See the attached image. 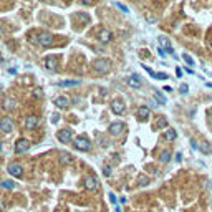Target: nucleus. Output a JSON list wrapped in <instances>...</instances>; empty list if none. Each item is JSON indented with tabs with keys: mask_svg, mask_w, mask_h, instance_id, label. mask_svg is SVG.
Segmentation results:
<instances>
[{
	"mask_svg": "<svg viewBox=\"0 0 212 212\" xmlns=\"http://www.w3.org/2000/svg\"><path fill=\"white\" fill-rule=\"evenodd\" d=\"M109 66H111V62L106 58H96L95 62H93V68L98 71V73H108L109 71Z\"/></svg>",
	"mask_w": 212,
	"mask_h": 212,
	"instance_id": "1",
	"label": "nucleus"
},
{
	"mask_svg": "<svg viewBox=\"0 0 212 212\" xmlns=\"http://www.w3.org/2000/svg\"><path fill=\"white\" fill-rule=\"evenodd\" d=\"M73 146H75L76 149H80V151H89L91 142H89L85 136H78L75 141H73Z\"/></svg>",
	"mask_w": 212,
	"mask_h": 212,
	"instance_id": "2",
	"label": "nucleus"
},
{
	"mask_svg": "<svg viewBox=\"0 0 212 212\" xmlns=\"http://www.w3.org/2000/svg\"><path fill=\"white\" fill-rule=\"evenodd\" d=\"M56 138H58V141H60V142H63V144H66V142H70V141H71V138H73V134H71V129H68V128H65V129H60V131L56 133Z\"/></svg>",
	"mask_w": 212,
	"mask_h": 212,
	"instance_id": "3",
	"label": "nucleus"
},
{
	"mask_svg": "<svg viewBox=\"0 0 212 212\" xmlns=\"http://www.w3.org/2000/svg\"><path fill=\"white\" fill-rule=\"evenodd\" d=\"M111 111L115 113V115H123L126 111V106H124V101L123 100H115L111 103Z\"/></svg>",
	"mask_w": 212,
	"mask_h": 212,
	"instance_id": "4",
	"label": "nucleus"
},
{
	"mask_svg": "<svg viewBox=\"0 0 212 212\" xmlns=\"http://www.w3.org/2000/svg\"><path fill=\"white\" fill-rule=\"evenodd\" d=\"M28 148H30V142H28L27 139H23V138L15 142V153H17V154H23V153H27Z\"/></svg>",
	"mask_w": 212,
	"mask_h": 212,
	"instance_id": "5",
	"label": "nucleus"
},
{
	"mask_svg": "<svg viewBox=\"0 0 212 212\" xmlns=\"http://www.w3.org/2000/svg\"><path fill=\"white\" fill-rule=\"evenodd\" d=\"M38 43L43 45V47H50L53 43V36L51 33H48V32H43V33L38 35Z\"/></svg>",
	"mask_w": 212,
	"mask_h": 212,
	"instance_id": "6",
	"label": "nucleus"
},
{
	"mask_svg": "<svg viewBox=\"0 0 212 212\" xmlns=\"http://www.w3.org/2000/svg\"><path fill=\"white\" fill-rule=\"evenodd\" d=\"M124 131V124L119 123V121H116V123H111L109 124V133L113 134V136H119L121 133Z\"/></svg>",
	"mask_w": 212,
	"mask_h": 212,
	"instance_id": "7",
	"label": "nucleus"
},
{
	"mask_svg": "<svg viewBox=\"0 0 212 212\" xmlns=\"http://www.w3.org/2000/svg\"><path fill=\"white\" fill-rule=\"evenodd\" d=\"M85 187L88 191H96L98 189V179L95 176H86L85 177Z\"/></svg>",
	"mask_w": 212,
	"mask_h": 212,
	"instance_id": "8",
	"label": "nucleus"
},
{
	"mask_svg": "<svg viewBox=\"0 0 212 212\" xmlns=\"http://www.w3.org/2000/svg\"><path fill=\"white\" fill-rule=\"evenodd\" d=\"M7 171H9V174H12V176H15V177H20L23 174V168L20 164H9Z\"/></svg>",
	"mask_w": 212,
	"mask_h": 212,
	"instance_id": "9",
	"label": "nucleus"
},
{
	"mask_svg": "<svg viewBox=\"0 0 212 212\" xmlns=\"http://www.w3.org/2000/svg\"><path fill=\"white\" fill-rule=\"evenodd\" d=\"M0 129H2L3 133H10L12 129H13V121H12L10 118H3V119L0 121Z\"/></svg>",
	"mask_w": 212,
	"mask_h": 212,
	"instance_id": "10",
	"label": "nucleus"
},
{
	"mask_svg": "<svg viewBox=\"0 0 212 212\" xmlns=\"http://www.w3.org/2000/svg\"><path fill=\"white\" fill-rule=\"evenodd\" d=\"M98 38H100V42L108 43L113 40V33L109 30H106V28H103V30H100V33H98Z\"/></svg>",
	"mask_w": 212,
	"mask_h": 212,
	"instance_id": "11",
	"label": "nucleus"
},
{
	"mask_svg": "<svg viewBox=\"0 0 212 212\" xmlns=\"http://www.w3.org/2000/svg\"><path fill=\"white\" fill-rule=\"evenodd\" d=\"M56 58L55 56H47V58H45V62H43V65H45V68H47V70H56Z\"/></svg>",
	"mask_w": 212,
	"mask_h": 212,
	"instance_id": "12",
	"label": "nucleus"
},
{
	"mask_svg": "<svg viewBox=\"0 0 212 212\" xmlns=\"http://www.w3.org/2000/svg\"><path fill=\"white\" fill-rule=\"evenodd\" d=\"M148 118H149V108L148 106H139V109H138V119L146 121Z\"/></svg>",
	"mask_w": 212,
	"mask_h": 212,
	"instance_id": "13",
	"label": "nucleus"
},
{
	"mask_svg": "<svg viewBox=\"0 0 212 212\" xmlns=\"http://www.w3.org/2000/svg\"><path fill=\"white\" fill-rule=\"evenodd\" d=\"M55 106L56 108H66V106H70V100L66 96H58L55 98Z\"/></svg>",
	"mask_w": 212,
	"mask_h": 212,
	"instance_id": "14",
	"label": "nucleus"
},
{
	"mask_svg": "<svg viewBox=\"0 0 212 212\" xmlns=\"http://www.w3.org/2000/svg\"><path fill=\"white\" fill-rule=\"evenodd\" d=\"M36 124H38V118H36V116L25 118V128L27 129H33V128H36Z\"/></svg>",
	"mask_w": 212,
	"mask_h": 212,
	"instance_id": "15",
	"label": "nucleus"
},
{
	"mask_svg": "<svg viewBox=\"0 0 212 212\" xmlns=\"http://www.w3.org/2000/svg\"><path fill=\"white\" fill-rule=\"evenodd\" d=\"M128 85H129L131 88H139V86H141V78H139L138 75H133L131 78L128 80Z\"/></svg>",
	"mask_w": 212,
	"mask_h": 212,
	"instance_id": "16",
	"label": "nucleus"
},
{
	"mask_svg": "<svg viewBox=\"0 0 212 212\" xmlns=\"http://www.w3.org/2000/svg\"><path fill=\"white\" fill-rule=\"evenodd\" d=\"M164 138H166V141H174L177 138V133H176V129H172V128H168L166 129V133H164Z\"/></svg>",
	"mask_w": 212,
	"mask_h": 212,
	"instance_id": "17",
	"label": "nucleus"
},
{
	"mask_svg": "<svg viewBox=\"0 0 212 212\" xmlns=\"http://www.w3.org/2000/svg\"><path fill=\"white\" fill-rule=\"evenodd\" d=\"M71 159H73V156L70 153H60V162L62 164H70Z\"/></svg>",
	"mask_w": 212,
	"mask_h": 212,
	"instance_id": "18",
	"label": "nucleus"
},
{
	"mask_svg": "<svg viewBox=\"0 0 212 212\" xmlns=\"http://www.w3.org/2000/svg\"><path fill=\"white\" fill-rule=\"evenodd\" d=\"M78 85H80V80H71V81H60L58 86L68 88V86H78Z\"/></svg>",
	"mask_w": 212,
	"mask_h": 212,
	"instance_id": "19",
	"label": "nucleus"
},
{
	"mask_svg": "<svg viewBox=\"0 0 212 212\" xmlns=\"http://www.w3.org/2000/svg\"><path fill=\"white\" fill-rule=\"evenodd\" d=\"M15 106V100L13 98H5V101H3V108L5 109H12Z\"/></svg>",
	"mask_w": 212,
	"mask_h": 212,
	"instance_id": "20",
	"label": "nucleus"
},
{
	"mask_svg": "<svg viewBox=\"0 0 212 212\" xmlns=\"http://www.w3.org/2000/svg\"><path fill=\"white\" fill-rule=\"evenodd\" d=\"M148 184H149V177H146L144 174H141V176L138 177V186L144 187V186H148Z\"/></svg>",
	"mask_w": 212,
	"mask_h": 212,
	"instance_id": "21",
	"label": "nucleus"
},
{
	"mask_svg": "<svg viewBox=\"0 0 212 212\" xmlns=\"http://www.w3.org/2000/svg\"><path fill=\"white\" fill-rule=\"evenodd\" d=\"M159 159H161V162H169V159H171V153H169L168 149L162 151L161 156H159Z\"/></svg>",
	"mask_w": 212,
	"mask_h": 212,
	"instance_id": "22",
	"label": "nucleus"
},
{
	"mask_svg": "<svg viewBox=\"0 0 212 212\" xmlns=\"http://www.w3.org/2000/svg\"><path fill=\"white\" fill-rule=\"evenodd\" d=\"M159 42H161L162 47H166V48H168V51H169V53H172V48H171V45H169V40H168V38L161 36V38H159Z\"/></svg>",
	"mask_w": 212,
	"mask_h": 212,
	"instance_id": "23",
	"label": "nucleus"
},
{
	"mask_svg": "<svg viewBox=\"0 0 212 212\" xmlns=\"http://www.w3.org/2000/svg\"><path fill=\"white\" fill-rule=\"evenodd\" d=\"M15 186H17V184H15L13 181H3V182H2V187H3V189H13Z\"/></svg>",
	"mask_w": 212,
	"mask_h": 212,
	"instance_id": "24",
	"label": "nucleus"
},
{
	"mask_svg": "<svg viewBox=\"0 0 212 212\" xmlns=\"http://www.w3.org/2000/svg\"><path fill=\"white\" fill-rule=\"evenodd\" d=\"M154 98H156V100H157V101H159V103H161V104H166V98L162 96V95H161V93H159V91H154Z\"/></svg>",
	"mask_w": 212,
	"mask_h": 212,
	"instance_id": "25",
	"label": "nucleus"
},
{
	"mask_svg": "<svg viewBox=\"0 0 212 212\" xmlns=\"http://www.w3.org/2000/svg\"><path fill=\"white\" fill-rule=\"evenodd\" d=\"M182 58H184V62L187 63V65H191V66H194V60H192V56H189L187 53H184L182 55Z\"/></svg>",
	"mask_w": 212,
	"mask_h": 212,
	"instance_id": "26",
	"label": "nucleus"
},
{
	"mask_svg": "<svg viewBox=\"0 0 212 212\" xmlns=\"http://www.w3.org/2000/svg\"><path fill=\"white\" fill-rule=\"evenodd\" d=\"M166 124H168V123H166L164 118H159V121H157V128H166Z\"/></svg>",
	"mask_w": 212,
	"mask_h": 212,
	"instance_id": "27",
	"label": "nucleus"
},
{
	"mask_svg": "<svg viewBox=\"0 0 212 212\" xmlns=\"http://www.w3.org/2000/svg\"><path fill=\"white\" fill-rule=\"evenodd\" d=\"M201 151H202V153H207V154H209V153H210L209 144H207V142H204V144H202V148H201Z\"/></svg>",
	"mask_w": 212,
	"mask_h": 212,
	"instance_id": "28",
	"label": "nucleus"
},
{
	"mask_svg": "<svg viewBox=\"0 0 212 212\" xmlns=\"http://www.w3.org/2000/svg\"><path fill=\"white\" fill-rule=\"evenodd\" d=\"M154 78H157V80H168V75H166V73H156Z\"/></svg>",
	"mask_w": 212,
	"mask_h": 212,
	"instance_id": "29",
	"label": "nucleus"
},
{
	"mask_svg": "<svg viewBox=\"0 0 212 212\" xmlns=\"http://www.w3.org/2000/svg\"><path fill=\"white\" fill-rule=\"evenodd\" d=\"M116 7H118V9H119V10H123L124 13H128V7H126V5H123V3H119V2H118V3H116Z\"/></svg>",
	"mask_w": 212,
	"mask_h": 212,
	"instance_id": "30",
	"label": "nucleus"
},
{
	"mask_svg": "<svg viewBox=\"0 0 212 212\" xmlns=\"http://www.w3.org/2000/svg\"><path fill=\"white\" fill-rule=\"evenodd\" d=\"M58 119H60V115H58V113L51 115V123H53V124H55V123H58Z\"/></svg>",
	"mask_w": 212,
	"mask_h": 212,
	"instance_id": "31",
	"label": "nucleus"
},
{
	"mask_svg": "<svg viewBox=\"0 0 212 212\" xmlns=\"http://www.w3.org/2000/svg\"><path fill=\"white\" fill-rule=\"evenodd\" d=\"M179 91H181V93H187V91H189V86H187V85H181V86H179Z\"/></svg>",
	"mask_w": 212,
	"mask_h": 212,
	"instance_id": "32",
	"label": "nucleus"
},
{
	"mask_svg": "<svg viewBox=\"0 0 212 212\" xmlns=\"http://www.w3.org/2000/svg\"><path fill=\"white\" fill-rule=\"evenodd\" d=\"M103 172H104V176H109V174H111V168H109V166H104Z\"/></svg>",
	"mask_w": 212,
	"mask_h": 212,
	"instance_id": "33",
	"label": "nucleus"
},
{
	"mask_svg": "<svg viewBox=\"0 0 212 212\" xmlns=\"http://www.w3.org/2000/svg\"><path fill=\"white\" fill-rule=\"evenodd\" d=\"M108 197H109V201H111V204H116V197H115V194H113V192H109Z\"/></svg>",
	"mask_w": 212,
	"mask_h": 212,
	"instance_id": "34",
	"label": "nucleus"
},
{
	"mask_svg": "<svg viewBox=\"0 0 212 212\" xmlns=\"http://www.w3.org/2000/svg\"><path fill=\"white\" fill-rule=\"evenodd\" d=\"M33 95H35L36 98H38V96H42V95H43V91H42V89H35V91H33Z\"/></svg>",
	"mask_w": 212,
	"mask_h": 212,
	"instance_id": "35",
	"label": "nucleus"
},
{
	"mask_svg": "<svg viewBox=\"0 0 212 212\" xmlns=\"http://www.w3.org/2000/svg\"><path fill=\"white\" fill-rule=\"evenodd\" d=\"M176 75L179 76V78L182 76V70H181V68H176Z\"/></svg>",
	"mask_w": 212,
	"mask_h": 212,
	"instance_id": "36",
	"label": "nucleus"
},
{
	"mask_svg": "<svg viewBox=\"0 0 212 212\" xmlns=\"http://www.w3.org/2000/svg\"><path fill=\"white\" fill-rule=\"evenodd\" d=\"M157 51H159V55H161V56H164V55H166V53H164V50H162V48H161V47H159V48H157Z\"/></svg>",
	"mask_w": 212,
	"mask_h": 212,
	"instance_id": "37",
	"label": "nucleus"
},
{
	"mask_svg": "<svg viewBox=\"0 0 212 212\" xmlns=\"http://www.w3.org/2000/svg\"><path fill=\"white\" fill-rule=\"evenodd\" d=\"M209 43H210V48H212V38H210V42H209Z\"/></svg>",
	"mask_w": 212,
	"mask_h": 212,
	"instance_id": "38",
	"label": "nucleus"
},
{
	"mask_svg": "<svg viewBox=\"0 0 212 212\" xmlns=\"http://www.w3.org/2000/svg\"><path fill=\"white\" fill-rule=\"evenodd\" d=\"M0 63H2V55H0Z\"/></svg>",
	"mask_w": 212,
	"mask_h": 212,
	"instance_id": "39",
	"label": "nucleus"
},
{
	"mask_svg": "<svg viewBox=\"0 0 212 212\" xmlns=\"http://www.w3.org/2000/svg\"><path fill=\"white\" fill-rule=\"evenodd\" d=\"M0 149H2V142H0Z\"/></svg>",
	"mask_w": 212,
	"mask_h": 212,
	"instance_id": "40",
	"label": "nucleus"
}]
</instances>
